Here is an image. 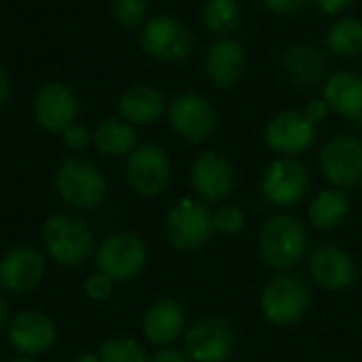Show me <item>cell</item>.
Wrapping results in <instances>:
<instances>
[{"label":"cell","instance_id":"obj_1","mask_svg":"<svg viewBox=\"0 0 362 362\" xmlns=\"http://www.w3.org/2000/svg\"><path fill=\"white\" fill-rule=\"evenodd\" d=\"M262 260L273 269H290L298 264L309 252V233L298 218L277 216L271 218L258 237Z\"/></svg>","mask_w":362,"mask_h":362},{"label":"cell","instance_id":"obj_2","mask_svg":"<svg viewBox=\"0 0 362 362\" xmlns=\"http://www.w3.org/2000/svg\"><path fill=\"white\" fill-rule=\"evenodd\" d=\"M56 190L75 209H94L107 197V179L98 164L88 158H69L56 170Z\"/></svg>","mask_w":362,"mask_h":362},{"label":"cell","instance_id":"obj_3","mask_svg":"<svg viewBox=\"0 0 362 362\" xmlns=\"http://www.w3.org/2000/svg\"><path fill=\"white\" fill-rule=\"evenodd\" d=\"M43 243L58 264L77 267L86 258H90L94 250V233L92 228L71 214H56L43 224Z\"/></svg>","mask_w":362,"mask_h":362},{"label":"cell","instance_id":"obj_4","mask_svg":"<svg viewBox=\"0 0 362 362\" xmlns=\"http://www.w3.org/2000/svg\"><path fill=\"white\" fill-rule=\"evenodd\" d=\"M164 233L173 247L197 250L211 239L214 214L203 201L184 199L168 211Z\"/></svg>","mask_w":362,"mask_h":362},{"label":"cell","instance_id":"obj_5","mask_svg":"<svg viewBox=\"0 0 362 362\" xmlns=\"http://www.w3.org/2000/svg\"><path fill=\"white\" fill-rule=\"evenodd\" d=\"M141 47L158 62H184L190 58L194 41L184 22L170 16H156L141 30Z\"/></svg>","mask_w":362,"mask_h":362},{"label":"cell","instance_id":"obj_6","mask_svg":"<svg viewBox=\"0 0 362 362\" xmlns=\"http://www.w3.org/2000/svg\"><path fill=\"white\" fill-rule=\"evenodd\" d=\"M147 264L143 241L130 233L109 235L96 250V267L113 281L134 279Z\"/></svg>","mask_w":362,"mask_h":362},{"label":"cell","instance_id":"obj_7","mask_svg":"<svg viewBox=\"0 0 362 362\" xmlns=\"http://www.w3.org/2000/svg\"><path fill=\"white\" fill-rule=\"evenodd\" d=\"M309 288L300 279L292 275H281L262 290L260 307L269 322L286 326L298 322L305 315V311L309 309Z\"/></svg>","mask_w":362,"mask_h":362},{"label":"cell","instance_id":"obj_8","mask_svg":"<svg viewBox=\"0 0 362 362\" xmlns=\"http://www.w3.org/2000/svg\"><path fill=\"white\" fill-rule=\"evenodd\" d=\"M320 170L337 188H358L362 184V141L356 136H334L320 151Z\"/></svg>","mask_w":362,"mask_h":362},{"label":"cell","instance_id":"obj_9","mask_svg":"<svg viewBox=\"0 0 362 362\" xmlns=\"http://www.w3.org/2000/svg\"><path fill=\"white\" fill-rule=\"evenodd\" d=\"M126 179L130 188L141 197H158L170 181V162L162 147L139 145L126 164Z\"/></svg>","mask_w":362,"mask_h":362},{"label":"cell","instance_id":"obj_10","mask_svg":"<svg viewBox=\"0 0 362 362\" xmlns=\"http://www.w3.org/2000/svg\"><path fill=\"white\" fill-rule=\"evenodd\" d=\"M168 122L179 136L201 143L216 132L218 115L207 98L197 92H184L168 105Z\"/></svg>","mask_w":362,"mask_h":362},{"label":"cell","instance_id":"obj_11","mask_svg":"<svg viewBox=\"0 0 362 362\" xmlns=\"http://www.w3.org/2000/svg\"><path fill=\"white\" fill-rule=\"evenodd\" d=\"M235 343V330L226 320L205 317L190 326L186 334V354L192 362H226Z\"/></svg>","mask_w":362,"mask_h":362},{"label":"cell","instance_id":"obj_12","mask_svg":"<svg viewBox=\"0 0 362 362\" xmlns=\"http://www.w3.org/2000/svg\"><path fill=\"white\" fill-rule=\"evenodd\" d=\"M262 197L275 207L298 203L309 190V170L296 158H281L269 164L260 184Z\"/></svg>","mask_w":362,"mask_h":362},{"label":"cell","instance_id":"obj_13","mask_svg":"<svg viewBox=\"0 0 362 362\" xmlns=\"http://www.w3.org/2000/svg\"><path fill=\"white\" fill-rule=\"evenodd\" d=\"M45 258L35 247H16L0 258V288L9 294H28L45 279Z\"/></svg>","mask_w":362,"mask_h":362},{"label":"cell","instance_id":"obj_14","mask_svg":"<svg viewBox=\"0 0 362 362\" xmlns=\"http://www.w3.org/2000/svg\"><path fill=\"white\" fill-rule=\"evenodd\" d=\"M315 134V124H311L303 111H284L269 122L264 141L275 153L292 158L307 151L313 145Z\"/></svg>","mask_w":362,"mask_h":362},{"label":"cell","instance_id":"obj_15","mask_svg":"<svg viewBox=\"0 0 362 362\" xmlns=\"http://www.w3.org/2000/svg\"><path fill=\"white\" fill-rule=\"evenodd\" d=\"M7 337L13 349L30 358L52 349L58 339V328L54 320L41 311H20L11 317Z\"/></svg>","mask_w":362,"mask_h":362},{"label":"cell","instance_id":"obj_16","mask_svg":"<svg viewBox=\"0 0 362 362\" xmlns=\"http://www.w3.org/2000/svg\"><path fill=\"white\" fill-rule=\"evenodd\" d=\"M192 188L207 203L224 201L235 188V168L228 158L218 151H207L192 164Z\"/></svg>","mask_w":362,"mask_h":362},{"label":"cell","instance_id":"obj_17","mask_svg":"<svg viewBox=\"0 0 362 362\" xmlns=\"http://www.w3.org/2000/svg\"><path fill=\"white\" fill-rule=\"evenodd\" d=\"M35 117L49 132H64L77 117V96L64 83H45L35 96Z\"/></svg>","mask_w":362,"mask_h":362},{"label":"cell","instance_id":"obj_18","mask_svg":"<svg viewBox=\"0 0 362 362\" xmlns=\"http://www.w3.org/2000/svg\"><path fill=\"white\" fill-rule=\"evenodd\" d=\"M245 47L235 39L216 41L205 56V73L218 88H233L245 73Z\"/></svg>","mask_w":362,"mask_h":362},{"label":"cell","instance_id":"obj_19","mask_svg":"<svg viewBox=\"0 0 362 362\" xmlns=\"http://www.w3.org/2000/svg\"><path fill=\"white\" fill-rule=\"evenodd\" d=\"M309 271L315 284L326 290H343L356 279V267L349 254L334 245L317 247L309 258Z\"/></svg>","mask_w":362,"mask_h":362},{"label":"cell","instance_id":"obj_20","mask_svg":"<svg viewBox=\"0 0 362 362\" xmlns=\"http://www.w3.org/2000/svg\"><path fill=\"white\" fill-rule=\"evenodd\" d=\"M186 311L175 300H160L143 315V334L149 343L168 347L186 328Z\"/></svg>","mask_w":362,"mask_h":362},{"label":"cell","instance_id":"obj_21","mask_svg":"<svg viewBox=\"0 0 362 362\" xmlns=\"http://www.w3.org/2000/svg\"><path fill=\"white\" fill-rule=\"evenodd\" d=\"M324 100L334 113L362 119V77L345 71L330 75L324 83Z\"/></svg>","mask_w":362,"mask_h":362},{"label":"cell","instance_id":"obj_22","mask_svg":"<svg viewBox=\"0 0 362 362\" xmlns=\"http://www.w3.org/2000/svg\"><path fill=\"white\" fill-rule=\"evenodd\" d=\"M166 109L164 96L147 86H136L124 92L119 98V113L128 124L147 126L162 117Z\"/></svg>","mask_w":362,"mask_h":362},{"label":"cell","instance_id":"obj_23","mask_svg":"<svg viewBox=\"0 0 362 362\" xmlns=\"http://www.w3.org/2000/svg\"><path fill=\"white\" fill-rule=\"evenodd\" d=\"M284 71L298 83H315L326 73V58L320 49L307 43H298L286 49L281 58Z\"/></svg>","mask_w":362,"mask_h":362},{"label":"cell","instance_id":"obj_24","mask_svg":"<svg viewBox=\"0 0 362 362\" xmlns=\"http://www.w3.org/2000/svg\"><path fill=\"white\" fill-rule=\"evenodd\" d=\"M92 136H94V145L98 147V151L105 156H111V158L130 156L139 147L134 128L122 119L100 122Z\"/></svg>","mask_w":362,"mask_h":362},{"label":"cell","instance_id":"obj_25","mask_svg":"<svg viewBox=\"0 0 362 362\" xmlns=\"http://www.w3.org/2000/svg\"><path fill=\"white\" fill-rule=\"evenodd\" d=\"M349 214V199L343 190H322L309 205V222L320 230L337 228Z\"/></svg>","mask_w":362,"mask_h":362},{"label":"cell","instance_id":"obj_26","mask_svg":"<svg viewBox=\"0 0 362 362\" xmlns=\"http://www.w3.org/2000/svg\"><path fill=\"white\" fill-rule=\"evenodd\" d=\"M326 45L334 56L351 58L362 52V22L354 18H343L330 26L326 35Z\"/></svg>","mask_w":362,"mask_h":362},{"label":"cell","instance_id":"obj_27","mask_svg":"<svg viewBox=\"0 0 362 362\" xmlns=\"http://www.w3.org/2000/svg\"><path fill=\"white\" fill-rule=\"evenodd\" d=\"M241 22V7L237 0H207L203 7V24L218 35L233 33Z\"/></svg>","mask_w":362,"mask_h":362},{"label":"cell","instance_id":"obj_28","mask_svg":"<svg viewBox=\"0 0 362 362\" xmlns=\"http://www.w3.org/2000/svg\"><path fill=\"white\" fill-rule=\"evenodd\" d=\"M100 362H149L145 349L134 341L126 337L107 339L98 347Z\"/></svg>","mask_w":362,"mask_h":362},{"label":"cell","instance_id":"obj_29","mask_svg":"<svg viewBox=\"0 0 362 362\" xmlns=\"http://www.w3.org/2000/svg\"><path fill=\"white\" fill-rule=\"evenodd\" d=\"M147 9H149L147 0H113L111 3L113 18L124 28H136L139 24H143Z\"/></svg>","mask_w":362,"mask_h":362},{"label":"cell","instance_id":"obj_30","mask_svg":"<svg viewBox=\"0 0 362 362\" xmlns=\"http://www.w3.org/2000/svg\"><path fill=\"white\" fill-rule=\"evenodd\" d=\"M245 226V216L237 207H222L214 214V230L224 233V235H235L243 230Z\"/></svg>","mask_w":362,"mask_h":362},{"label":"cell","instance_id":"obj_31","mask_svg":"<svg viewBox=\"0 0 362 362\" xmlns=\"http://www.w3.org/2000/svg\"><path fill=\"white\" fill-rule=\"evenodd\" d=\"M83 292H86L88 298H92L96 303L107 300L111 296V292H113V279L98 271V273H94V275L88 277V281L83 286Z\"/></svg>","mask_w":362,"mask_h":362},{"label":"cell","instance_id":"obj_32","mask_svg":"<svg viewBox=\"0 0 362 362\" xmlns=\"http://www.w3.org/2000/svg\"><path fill=\"white\" fill-rule=\"evenodd\" d=\"M62 141L69 149L73 151H83L88 149V145L94 141V136L90 134V130L83 124H71L64 132H62Z\"/></svg>","mask_w":362,"mask_h":362},{"label":"cell","instance_id":"obj_33","mask_svg":"<svg viewBox=\"0 0 362 362\" xmlns=\"http://www.w3.org/2000/svg\"><path fill=\"white\" fill-rule=\"evenodd\" d=\"M262 7L269 9L275 16H288V13H296L307 0H260Z\"/></svg>","mask_w":362,"mask_h":362},{"label":"cell","instance_id":"obj_34","mask_svg":"<svg viewBox=\"0 0 362 362\" xmlns=\"http://www.w3.org/2000/svg\"><path fill=\"white\" fill-rule=\"evenodd\" d=\"M305 117L311 122V124H320L326 115H328V105L324 98H315V100H309L305 105Z\"/></svg>","mask_w":362,"mask_h":362},{"label":"cell","instance_id":"obj_35","mask_svg":"<svg viewBox=\"0 0 362 362\" xmlns=\"http://www.w3.org/2000/svg\"><path fill=\"white\" fill-rule=\"evenodd\" d=\"M149 362H190V358L186 351H181L177 347H162L149 358Z\"/></svg>","mask_w":362,"mask_h":362},{"label":"cell","instance_id":"obj_36","mask_svg":"<svg viewBox=\"0 0 362 362\" xmlns=\"http://www.w3.org/2000/svg\"><path fill=\"white\" fill-rule=\"evenodd\" d=\"M313 3L317 5V9L326 16H337L341 13L343 9L349 7L351 0H313Z\"/></svg>","mask_w":362,"mask_h":362},{"label":"cell","instance_id":"obj_37","mask_svg":"<svg viewBox=\"0 0 362 362\" xmlns=\"http://www.w3.org/2000/svg\"><path fill=\"white\" fill-rule=\"evenodd\" d=\"M7 98H9V79H7L5 69L0 66V105H5Z\"/></svg>","mask_w":362,"mask_h":362},{"label":"cell","instance_id":"obj_38","mask_svg":"<svg viewBox=\"0 0 362 362\" xmlns=\"http://www.w3.org/2000/svg\"><path fill=\"white\" fill-rule=\"evenodd\" d=\"M9 305H7V300L0 296V332H3L7 326H9Z\"/></svg>","mask_w":362,"mask_h":362},{"label":"cell","instance_id":"obj_39","mask_svg":"<svg viewBox=\"0 0 362 362\" xmlns=\"http://www.w3.org/2000/svg\"><path fill=\"white\" fill-rule=\"evenodd\" d=\"M75 362H100V358H98V354L86 351V354L77 356V360H75Z\"/></svg>","mask_w":362,"mask_h":362},{"label":"cell","instance_id":"obj_40","mask_svg":"<svg viewBox=\"0 0 362 362\" xmlns=\"http://www.w3.org/2000/svg\"><path fill=\"white\" fill-rule=\"evenodd\" d=\"M11 362H37V360H30V358H16V360H11Z\"/></svg>","mask_w":362,"mask_h":362},{"label":"cell","instance_id":"obj_41","mask_svg":"<svg viewBox=\"0 0 362 362\" xmlns=\"http://www.w3.org/2000/svg\"><path fill=\"white\" fill-rule=\"evenodd\" d=\"M0 362H3V360H0Z\"/></svg>","mask_w":362,"mask_h":362}]
</instances>
